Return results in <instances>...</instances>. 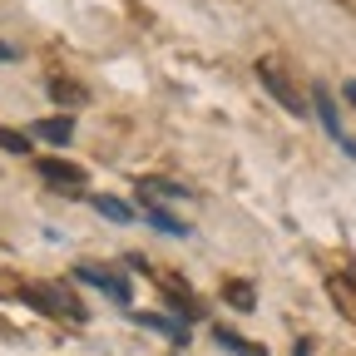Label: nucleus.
Returning <instances> with one entry per match:
<instances>
[{
  "mask_svg": "<svg viewBox=\"0 0 356 356\" xmlns=\"http://www.w3.org/2000/svg\"><path fill=\"white\" fill-rule=\"evenodd\" d=\"M346 99H351V104H356V79H346Z\"/></svg>",
  "mask_w": 356,
  "mask_h": 356,
  "instance_id": "13",
  "label": "nucleus"
},
{
  "mask_svg": "<svg viewBox=\"0 0 356 356\" xmlns=\"http://www.w3.org/2000/svg\"><path fill=\"white\" fill-rule=\"evenodd\" d=\"M79 282H89V287H104L114 302H129L134 292H129V282L119 277V273H109V267H79V273H74Z\"/></svg>",
  "mask_w": 356,
  "mask_h": 356,
  "instance_id": "2",
  "label": "nucleus"
},
{
  "mask_svg": "<svg viewBox=\"0 0 356 356\" xmlns=\"http://www.w3.org/2000/svg\"><path fill=\"white\" fill-rule=\"evenodd\" d=\"M228 302H233L238 312H248V307H252V287H248V282H233V287H228Z\"/></svg>",
  "mask_w": 356,
  "mask_h": 356,
  "instance_id": "11",
  "label": "nucleus"
},
{
  "mask_svg": "<svg viewBox=\"0 0 356 356\" xmlns=\"http://www.w3.org/2000/svg\"><path fill=\"white\" fill-rule=\"evenodd\" d=\"M95 208H99L109 222H134V208H129L124 198H104V193H99V198H95Z\"/></svg>",
  "mask_w": 356,
  "mask_h": 356,
  "instance_id": "9",
  "label": "nucleus"
},
{
  "mask_svg": "<svg viewBox=\"0 0 356 356\" xmlns=\"http://www.w3.org/2000/svg\"><path fill=\"white\" fill-rule=\"evenodd\" d=\"M144 218H149V228H159V233H168V238H184V233H188V222H178V218H168L163 208H149Z\"/></svg>",
  "mask_w": 356,
  "mask_h": 356,
  "instance_id": "8",
  "label": "nucleus"
},
{
  "mask_svg": "<svg viewBox=\"0 0 356 356\" xmlns=\"http://www.w3.org/2000/svg\"><path fill=\"white\" fill-rule=\"evenodd\" d=\"M139 327H149V332H163L168 341H188V322H173V317H159V312H139Z\"/></svg>",
  "mask_w": 356,
  "mask_h": 356,
  "instance_id": "6",
  "label": "nucleus"
},
{
  "mask_svg": "<svg viewBox=\"0 0 356 356\" xmlns=\"http://www.w3.org/2000/svg\"><path fill=\"white\" fill-rule=\"evenodd\" d=\"M218 346H228L233 356H262V351H252V346H243V337H238V332H218Z\"/></svg>",
  "mask_w": 356,
  "mask_h": 356,
  "instance_id": "10",
  "label": "nucleus"
},
{
  "mask_svg": "<svg viewBox=\"0 0 356 356\" xmlns=\"http://www.w3.org/2000/svg\"><path fill=\"white\" fill-rule=\"evenodd\" d=\"M0 144H6L10 154H25L30 149V139H20V134H10V129H0Z\"/></svg>",
  "mask_w": 356,
  "mask_h": 356,
  "instance_id": "12",
  "label": "nucleus"
},
{
  "mask_svg": "<svg viewBox=\"0 0 356 356\" xmlns=\"http://www.w3.org/2000/svg\"><path fill=\"white\" fill-rule=\"evenodd\" d=\"M312 99H317V114H322V124H327V134H332V139H337V144H341V149H346L351 159H356V144H351V139H346V134H341V119H337V109H332V99H327V89H322V84H317V89H312Z\"/></svg>",
  "mask_w": 356,
  "mask_h": 356,
  "instance_id": "4",
  "label": "nucleus"
},
{
  "mask_svg": "<svg viewBox=\"0 0 356 356\" xmlns=\"http://www.w3.org/2000/svg\"><path fill=\"white\" fill-rule=\"evenodd\" d=\"M139 188H144V198H188L184 184H163V178H139Z\"/></svg>",
  "mask_w": 356,
  "mask_h": 356,
  "instance_id": "7",
  "label": "nucleus"
},
{
  "mask_svg": "<svg viewBox=\"0 0 356 356\" xmlns=\"http://www.w3.org/2000/svg\"><path fill=\"white\" fill-rule=\"evenodd\" d=\"M40 173H44V184H50V188H70V193L84 184V168L60 163V159H40Z\"/></svg>",
  "mask_w": 356,
  "mask_h": 356,
  "instance_id": "3",
  "label": "nucleus"
},
{
  "mask_svg": "<svg viewBox=\"0 0 356 356\" xmlns=\"http://www.w3.org/2000/svg\"><path fill=\"white\" fill-rule=\"evenodd\" d=\"M257 79H262L267 89H273V99H277V104H282L287 114H302V109H307V99H302L297 89H292L287 70H282V65H277L273 55H262V60H257Z\"/></svg>",
  "mask_w": 356,
  "mask_h": 356,
  "instance_id": "1",
  "label": "nucleus"
},
{
  "mask_svg": "<svg viewBox=\"0 0 356 356\" xmlns=\"http://www.w3.org/2000/svg\"><path fill=\"white\" fill-rule=\"evenodd\" d=\"M30 134H35V139H44V144H70V139H74V124H70V119H35Z\"/></svg>",
  "mask_w": 356,
  "mask_h": 356,
  "instance_id": "5",
  "label": "nucleus"
}]
</instances>
